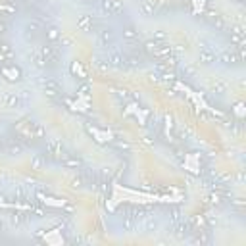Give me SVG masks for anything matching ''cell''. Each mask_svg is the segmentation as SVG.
<instances>
[{
	"mask_svg": "<svg viewBox=\"0 0 246 246\" xmlns=\"http://www.w3.org/2000/svg\"><path fill=\"white\" fill-rule=\"evenodd\" d=\"M156 227H158V223H156V221H152V219L146 223V231H148V233H152V229H156Z\"/></svg>",
	"mask_w": 246,
	"mask_h": 246,
	"instance_id": "1",
	"label": "cell"
}]
</instances>
